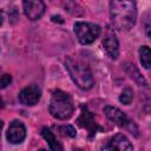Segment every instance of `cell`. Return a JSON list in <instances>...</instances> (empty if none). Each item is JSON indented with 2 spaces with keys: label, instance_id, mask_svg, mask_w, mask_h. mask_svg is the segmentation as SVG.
<instances>
[{
  "label": "cell",
  "instance_id": "1",
  "mask_svg": "<svg viewBox=\"0 0 151 151\" xmlns=\"http://www.w3.org/2000/svg\"><path fill=\"white\" fill-rule=\"evenodd\" d=\"M110 18L112 25L118 31H130L137 19V8L134 1L122 0L110 2Z\"/></svg>",
  "mask_w": 151,
  "mask_h": 151
},
{
  "label": "cell",
  "instance_id": "2",
  "mask_svg": "<svg viewBox=\"0 0 151 151\" xmlns=\"http://www.w3.org/2000/svg\"><path fill=\"white\" fill-rule=\"evenodd\" d=\"M65 66L70 73V77L79 88L90 90L93 86V77L90 67L86 64L72 57H67L65 60Z\"/></svg>",
  "mask_w": 151,
  "mask_h": 151
},
{
  "label": "cell",
  "instance_id": "3",
  "mask_svg": "<svg viewBox=\"0 0 151 151\" xmlns=\"http://www.w3.org/2000/svg\"><path fill=\"white\" fill-rule=\"evenodd\" d=\"M48 110L54 118L64 120L72 116L74 111V106L70 94H67L64 91L55 90L52 94Z\"/></svg>",
  "mask_w": 151,
  "mask_h": 151
},
{
  "label": "cell",
  "instance_id": "4",
  "mask_svg": "<svg viewBox=\"0 0 151 151\" xmlns=\"http://www.w3.org/2000/svg\"><path fill=\"white\" fill-rule=\"evenodd\" d=\"M73 29H74L77 39L83 45L92 44L100 34V27L92 22L77 21L73 25Z\"/></svg>",
  "mask_w": 151,
  "mask_h": 151
},
{
  "label": "cell",
  "instance_id": "5",
  "mask_svg": "<svg viewBox=\"0 0 151 151\" xmlns=\"http://www.w3.org/2000/svg\"><path fill=\"white\" fill-rule=\"evenodd\" d=\"M104 112H105L106 117L111 122H113L116 125L126 129L129 132L133 133L134 136H138V127L122 110H119L118 107H114V106H105Z\"/></svg>",
  "mask_w": 151,
  "mask_h": 151
},
{
  "label": "cell",
  "instance_id": "6",
  "mask_svg": "<svg viewBox=\"0 0 151 151\" xmlns=\"http://www.w3.org/2000/svg\"><path fill=\"white\" fill-rule=\"evenodd\" d=\"M77 124L80 127H84L88 131L90 138L94 137L98 131H103V127L96 122L94 114L91 111H88L87 106L85 105H81V113L77 119Z\"/></svg>",
  "mask_w": 151,
  "mask_h": 151
},
{
  "label": "cell",
  "instance_id": "7",
  "mask_svg": "<svg viewBox=\"0 0 151 151\" xmlns=\"http://www.w3.org/2000/svg\"><path fill=\"white\" fill-rule=\"evenodd\" d=\"M103 151H133V146L127 137L123 133H117L105 144Z\"/></svg>",
  "mask_w": 151,
  "mask_h": 151
},
{
  "label": "cell",
  "instance_id": "8",
  "mask_svg": "<svg viewBox=\"0 0 151 151\" xmlns=\"http://www.w3.org/2000/svg\"><path fill=\"white\" fill-rule=\"evenodd\" d=\"M40 97H41V90L35 84H32V85L26 86L19 93V100H20V103L24 104V105H26V106L35 105L40 100Z\"/></svg>",
  "mask_w": 151,
  "mask_h": 151
},
{
  "label": "cell",
  "instance_id": "9",
  "mask_svg": "<svg viewBox=\"0 0 151 151\" xmlns=\"http://www.w3.org/2000/svg\"><path fill=\"white\" fill-rule=\"evenodd\" d=\"M7 140L11 144H20L26 137V127L20 120H13L7 130Z\"/></svg>",
  "mask_w": 151,
  "mask_h": 151
},
{
  "label": "cell",
  "instance_id": "10",
  "mask_svg": "<svg viewBox=\"0 0 151 151\" xmlns=\"http://www.w3.org/2000/svg\"><path fill=\"white\" fill-rule=\"evenodd\" d=\"M22 7L25 15L32 21L38 20L45 12V4L40 0H26L22 2Z\"/></svg>",
  "mask_w": 151,
  "mask_h": 151
},
{
  "label": "cell",
  "instance_id": "11",
  "mask_svg": "<svg viewBox=\"0 0 151 151\" xmlns=\"http://www.w3.org/2000/svg\"><path fill=\"white\" fill-rule=\"evenodd\" d=\"M103 46L106 51V53L109 54V57L111 59H117L118 54H119V44H118V39L114 35L113 32H107L106 35L104 37L103 40Z\"/></svg>",
  "mask_w": 151,
  "mask_h": 151
},
{
  "label": "cell",
  "instance_id": "12",
  "mask_svg": "<svg viewBox=\"0 0 151 151\" xmlns=\"http://www.w3.org/2000/svg\"><path fill=\"white\" fill-rule=\"evenodd\" d=\"M41 136L45 138V140L47 142V144H48V146H50V149H51L52 151H63L61 144L57 140V138L54 137L53 132H52L48 127H42V130H41Z\"/></svg>",
  "mask_w": 151,
  "mask_h": 151
},
{
  "label": "cell",
  "instance_id": "13",
  "mask_svg": "<svg viewBox=\"0 0 151 151\" xmlns=\"http://www.w3.org/2000/svg\"><path fill=\"white\" fill-rule=\"evenodd\" d=\"M124 68H125L126 73L130 76V78H132L137 84H139V85H142V86H147L146 80L144 79V77L140 74V72L138 71V68H137L133 64L126 63V64H124Z\"/></svg>",
  "mask_w": 151,
  "mask_h": 151
},
{
  "label": "cell",
  "instance_id": "14",
  "mask_svg": "<svg viewBox=\"0 0 151 151\" xmlns=\"http://www.w3.org/2000/svg\"><path fill=\"white\" fill-rule=\"evenodd\" d=\"M139 59L142 63V66L145 68H150L151 66V52L147 46H142L139 48Z\"/></svg>",
  "mask_w": 151,
  "mask_h": 151
},
{
  "label": "cell",
  "instance_id": "15",
  "mask_svg": "<svg viewBox=\"0 0 151 151\" xmlns=\"http://www.w3.org/2000/svg\"><path fill=\"white\" fill-rule=\"evenodd\" d=\"M132 99H133V92H132V90L130 87L124 88L123 92L119 96V101L123 103V104H125V105H129L132 101Z\"/></svg>",
  "mask_w": 151,
  "mask_h": 151
},
{
  "label": "cell",
  "instance_id": "16",
  "mask_svg": "<svg viewBox=\"0 0 151 151\" xmlns=\"http://www.w3.org/2000/svg\"><path fill=\"white\" fill-rule=\"evenodd\" d=\"M55 129H57V131H58V132H60L63 136H68V137H72V138H74V137L77 136V132H76L74 127H73V126H71V125L55 126Z\"/></svg>",
  "mask_w": 151,
  "mask_h": 151
},
{
  "label": "cell",
  "instance_id": "17",
  "mask_svg": "<svg viewBox=\"0 0 151 151\" xmlns=\"http://www.w3.org/2000/svg\"><path fill=\"white\" fill-rule=\"evenodd\" d=\"M12 81V77L9 74H2L0 77V88H5L7 87Z\"/></svg>",
  "mask_w": 151,
  "mask_h": 151
},
{
  "label": "cell",
  "instance_id": "18",
  "mask_svg": "<svg viewBox=\"0 0 151 151\" xmlns=\"http://www.w3.org/2000/svg\"><path fill=\"white\" fill-rule=\"evenodd\" d=\"M9 19H11V22H15L17 21V19L19 18V14H18V12H17V9H15V7L13 8V9H11L9 11Z\"/></svg>",
  "mask_w": 151,
  "mask_h": 151
},
{
  "label": "cell",
  "instance_id": "19",
  "mask_svg": "<svg viewBox=\"0 0 151 151\" xmlns=\"http://www.w3.org/2000/svg\"><path fill=\"white\" fill-rule=\"evenodd\" d=\"M52 20H53V21H58V22H64L63 18H61L60 15H53V17H52Z\"/></svg>",
  "mask_w": 151,
  "mask_h": 151
},
{
  "label": "cell",
  "instance_id": "20",
  "mask_svg": "<svg viewBox=\"0 0 151 151\" xmlns=\"http://www.w3.org/2000/svg\"><path fill=\"white\" fill-rule=\"evenodd\" d=\"M4 19H5V14H4V11L0 9V26L4 24Z\"/></svg>",
  "mask_w": 151,
  "mask_h": 151
},
{
  "label": "cell",
  "instance_id": "21",
  "mask_svg": "<svg viewBox=\"0 0 151 151\" xmlns=\"http://www.w3.org/2000/svg\"><path fill=\"white\" fill-rule=\"evenodd\" d=\"M4 107V100H2V98L0 97V109H2Z\"/></svg>",
  "mask_w": 151,
  "mask_h": 151
},
{
  "label": "cell",
  "instance_id": "22",
  "mask_svg": "<svg viewBox=\"0 0 151 151\" xmlns=\"http://www.w3.org/2000/svg\"><path fill=\"white\" fill-rule=\"evenodd\" d=\"M2 125H4V124H2V122L0 120V134H1V129H2Z\"/></svg>",
  "mask_w": 151,
  "mask_h": 151
},
{
  "label": "cell",
  "instance_id": "23",
  "mask_svg": "<svg viewBox=\"0 0 151 151\" xmlns=\"http://www.w3.org/2000/svg\"><path fill=\"white\" fill-rule=\"evenodd\" d=\"M38 151H46L45 149H40V150H38Z\"/></svg>",
  "mask_w": 151,
  "mask_h": 151
}]
</instances>
